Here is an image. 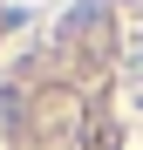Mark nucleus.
I'll list each match as a JSON object with an SVG mask.
<instances>
[{"label": "nucleus", "instance_id": "f257e3e1", "mask_svg": "<svg viewBox=\"0 0 143 150\" xmlns=\"http://www.w3.org/2000/svg\"><path fill=\"white\" fill-rule=\"evenodd\" d=\"M130 89H143V34L130 41Z\"/></svg>", "mask_w": 143, "mask_h": 150}]
</instances>
